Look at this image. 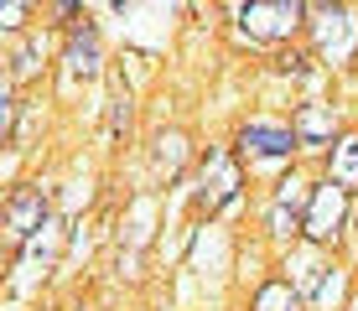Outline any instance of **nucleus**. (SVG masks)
Listing matches in <instances>:
<instances>
[{
	"mask_svg": "<svg viewBox=\"0 0 358 311\" xmlns=\"http://www.w3.org/2000/svg\"><path fill=\"white\" fill-rule=\"evenodd\" d=\"M234 21H239V31L250 42H286V36L301 31L306 0H239Z\"/></svg>",
	"mask_w": 358,
	"mask_h": 311,
	"instance_id": "nucleus-1",
	"label": "nucleus"
},
{
	"mask_svg": "<svg viewBox=\"0 0 358 311\" xmlns=\"http://www.w3.org/2000/svg\"><path fill=\"white\" fill-rule=\"evenodd\" d=\"M312 36L327 62H348L358 52V21L343 0H317L312 6Z\"/></svg>",
	"mask_w": 358,
	"mask_h": 311,
	"instance_id": "nucleus-2",
	"label": "nucleus"
},
{
	"mask_svg": "<svg viewBox=\"0 0 358 311\" xmlns=\"http://www.w3.org/2000/svg\"><path fill=\"white\" fill-rule=\"evenodd\" d=\"M343 223H348V187H338L332 177L317 182V187H312V203H306V223H301L306 244L327 249V244L343 233Z\"/></svg>",
	"mask_w": 358,
	"mask_h": 311,
	"instance_id": "nucleus-3",
	"label": "nucleus"
},
{
	"mask_svg": "<svg viewBox=\"0 0 358 311\" xmlns=\"http://www.w3.org/2000/svg\"><path fill=\"white\" fill-rule=\"evenodd\" d=\"M312 249H317V244H312ZM312 249L291 259V280L301 285V296H306L317 311H327V306H338V296H343V275H338V265H322Z\"/></svg>",
	"mask_w": 358,
	"mask_h": 311,
	"instance_id": "nucleus-4",
	"label": "nucleus"
},
{
	"mask_svg": "<svg viewBox=\"0 0 358 311\" xmlns=\"http://www.w3.org/2000/svg\"><path fill=\"white\" fill-rule=\"evenodd\" d=\"M239 197V161L229 151H208L203 161V187H197V213H218Z\"/></svg>",
	"mask_w": 358,
	"mask_h": 311,
	"instance_id": "nucleus-5",
	"label": "nucleus"
},
{
	"mask_svg": "<svg viewBox=\"0 0 358 311\" xmlns=\"http://www.w3.org/2000/svg\"><path fill=\"white\" fill-rule=\"evenodd\" d=\"M52 223V208H47V192L42 187H16L10 192V203H6V229H10V239L16 244H27L36 239V233Z\"/></svg>",
	"mask_w": 358,
	"mask_h": 311,
	"instance_id": "nucleus-6",
	"label": "nucleus"
},
{
	"mask_svg": "<svg viewBox=\"0 0 358 311\" xmlns=\"http://www.w3.org/2000/svg\"><path fill=\"white\" fill-rule=\"evenodd\" d=\"M306 203H312V187H306L301 171H291V177H280L275 187V203H270V233L275 239H286L306 223Z\"/></svg>",
	"mask_w": 358,
	"mask_h": 311,
	"instance_id": "nucleus-7",
	"label": "nucleus"
},
{
	"mask_svg": "<svg viewBox=\"0 0 358 311\" xmlns=\"http://www.w3.org/2000/svg\"><path fill=\"white\" fill-rule=\"evenodd\" d=\"M296 145H301V140H296V130H286V124L255 120V124H244V130H239V151L255 156V161H286Z\"/></svg>",
	"mask_w": 358,
	"mask_h": 311,
	"instance_id": "nucleus-8",
	"label": "nucleus"
},
{
	"mask_svg": "<svg viewBox=\"0 0 358 311\" xmlns=\"http://www.w3.org/2000/svg\"><path fill=\"white\" fill-rule=\"evenodd\" d=\"M57 244H63V229H57V223H47L36 239H27V249H21V270H27V275L16 280V291H27L36 275H47V265L57 259Z\"/></svg>",
	"mask_w": 358,
	"mask_h": 311,
	"instance_id": "nucleus-9",
	"label": "nucleus"
},
{
	"mask_svg": "<svg viewBox=\"0 0 358 311\" xmlns=\"http://www.w3.org/2000/svg\"><path fill=\"white\" fill-rule=\"evenodd\" d=\"M296 140L301 145H332V135H338V115H332V104H301L291 120Z\"/></svg>",
	"mask_w": 358,
	"mask_h": 311,
	"instance_id": "nucleus-10",
	"label": "nucleus"
},
{
	"mask_svg": "<svg viewBox=\"0 0 358 311\" xmlns=\"http://www.w3.org/2000/svg\"><path fill=\"white\" fill-rule=\"evenodd\" d=\"M327 177L338 187H358V135H338L332 140V156H327Z\"/></svg>",
	"mask_w": 358,
	"mask_h": 311,
	"instance_id": "nucleus-11",
	"label": "nucleus"
},
{
	"mask_svg": "<svg viewBox=\"0 0 358 311\" xmlns=\"http://www.w3.org/2000/svg\"><path fill=\"white\" fill-rule=\"evenodd\" d=\"M250 311H306V296L296 291L291 280H265L255 291V306Z\"/></svg>",
	"mask_w": 358,
	"mask_h": 311,
	"instance_id": "nucleus-12",
	"label": "nucleus"
},
{
	"mask_svg": "<svg viewBox=\"0 0 358 311\" xmlns=\"http://www.w3.org/2000/svg\"><path fill=\"white\" fill-rule=\"evenodd\" d=\"M68 62H73V78H94V73H99V42H94V31H78V36H73Z\"/></svg>",
	"mask_w": 358,
	"mask_h": 311,
	"instance_id": "nucleus-13",
	"label": "nucleus"
},
{
	"mask_svg": "<svg viewBox=\"0 0 358 311\" xmlns=\"http://www.w3.org/2000/svg\"><path fill=\"white\" fill-rule=\"evenodd\" d=\"M156 145H162V151H156V166H162V171H177V161H182V145H187V140H182L177 130H171V135H162Z\"/></svg>",
	"mask_w": 358,
	"mask_h": 311,
	"instance_id": "nucleus-14",
	"label": "nucleus"
},
{
	"mask_svg": "<svg viewBox=\"0 0 358 311\" xmlns=\"http://www.w3.org/2000/svg\"><path fill=\"white\" fill-rule=\"evenodd\" d=\"M27 10H31V0H0V27L16 31L21 21H27Z\"/></svg>",
	"mask_w": 358,
	"mask_h": 311,
	"instance_id": "nucleus-15",
	"label": "nucleus"
},
{
	"mask_svg": "<svg viewBox=\"0 0 358 311\" xmlns=\"http://www.w3.org/2000/svg\"><path fill=\"white\" fill-rule=\"evenodd\" d=\"M73 6H78V0H57V10H63V16H73Z\"/></svg>",
	"mask_w": 358,
	"mask_h": 311,
	"instance_id": "nucleus-16",
	"label": "nucleus"
},
{
	"mask_svg": "<svg viewBox=\"0 0 358 311\" xmlns=\"http://www.w3.org/2000/svg\"><path fill=\"white\" fill-rule=\"evenodd\" d=\"M109 6H115V10H125V6H130V0H109Z\"/></svg>",
	"mask_w": 358,
	"mask_h": 311,
	"instance_id": "nucleus-17",
	"label": "nucleus"
},
{
	"mask_svg": "<svg viewBox=\"0 0 358 311\" xmlns=\"http://www.w3.org/2000/svg\"><path fill=\"white\" fill-rule=\"evenodd\" d=\"M348 311H358V296H353V301H348Z\"/></svg>",
	"mask_w": 358,
	"mask_h": 311,
	"instance_id": "nucleus-18",
	"label": "nucleus"
}]
</instances>
